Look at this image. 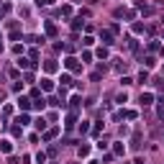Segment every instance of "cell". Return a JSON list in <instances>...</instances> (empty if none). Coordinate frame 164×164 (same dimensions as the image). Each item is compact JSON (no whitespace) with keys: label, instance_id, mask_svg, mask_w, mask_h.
Instances as JSON below:
<instances>
[{"label":"cell","instance_id":"cell-1","mask_svg":"<svg viewBox=\"0 0 164 164\" xmlns=\"http://www.w3.org/2000/svg\"><path fill=\"white\" fill-rule=\"evenodd\" d=\"M67 69H72V72H77V69H80V62H77V59H67Z\"/></svg>","mask_w":164,"mask_h":164},{"label":"cell","instance_id":"cell-2","mask_svg":"<svg viewBox=\"0 0 164 164\" xmlns=\"http://www.w3.org/2000/svg\"><path fill=\"white\" fill-rule=\"evenodd\" d=\"M41 87H44V90H49V92H51V90H54V82H51L49 77H44V80H41Z\"/></svg>","mask_w":164,"mask_h":164},{"label":"cell","instance_id":"cell-3","mask_svg":"<svg viewBox=\"0 0 164 164\" xmlns=\"http://www.w3.org/2000/svg\"><path fill=\"white\" fill-rule=\"evenodd\" d=\"M18 108L28 110V108H31V100H28V98H18Z\"/></svg>","mask_w":164,"mask_h":164},{"label":"cell","instance_id":"cell-4","mask_svg":"<svg viewBox=\"0 0 164 164\" xmlns=\"http://www.w3.org/2000/svg\"><path fill=\"white\" fill-rule=\"evenodd\" d=\"M141 103L149 105V103H151V92H141Z\"/></svg>","mask_w":164,"mask_h":164},{"label":"cell","instance_id":"cell-5","mask_svg":"<svg viewBox=\"0 0 164 164\" xmlns=\"http://www.w3.org/2000/svg\"><path fill=\"white\" fill-rule=\"evenodd\" d=\"M0 151H10V141H0Z\"/></svg>","mask_w":164,"mask_h":164},{"label":"cell","instance_id":"cell-6","mask_svg":"<svg viewBox=\"0 0 164 164\" xmlns=\"http://www.w3.org/2000/svg\"><path fill=\"white\" fill-rule=\"evenodd\" d=\"M46 33H49V36H54V33H57V28H54V23H46Z\"/></svg>","mask_w":164,"mask_h":164},{"label":"cell","instance_id":"cell-7","mask_svg":"<svg viewBox=\"0 0 164 164\" xmlns=\"http://www.w3.org/2000/svg\"><path fill=\"white\" fill-rule=\"evenodd\" d=\"M18 67H23V69H26V67H33V64L28 62V59H18Z\"/></svg>","mask_w":164,"mask_h":164},{"label":"cell","instance_id":"cell-8","mask_svg":"<svg viewBox=\"0 0 164 164\" xmlns=\"http://www.w3.org/2000/svg\"><path fill=\"white\" fill-rule=\"evenodd\" d=\"M36 162H38V164H44V162H46V154H44V151H38V154H36Z\"/></svg>","mask_w":164,"mask_h":164},{"label":"cell","instance_id":"cell-9","mask_svg":"<svg viewBox=\"0 0 164 164\" xmlns=\"http://www.w3.org/2000/svg\"><path fill=\"white\" fill-rule=\"evenodd\" d=\"M46 72H57V64H54V62H46Z\"/></svg>","mask_w":164,"mask_h":164},{"label":"cell","instance_id":"cell-10","mask_svg":"<svg viewBox=\"0 0 164 164\" xmlns=\"http://www.w3.org/2000/svg\"><path fill=\"white\" fill-rule=\"evenodd\" d=\"M36 128H41V131H44V128H46V120H44V118H38V120H36Z\"/></svg>","mask_w":164,"mask_h":164},{"label":"cell","instance_id":"cell-11","mask_svg":"<svg viewBox=\"0 0 164 164\" xmlns=\"http://www.w3.org/2000/svg\"><path fill=\"white\" fill-rule=\"evenodd\" d=\"M87 131H90V126L85 123V120H82V123H80V133H87Z\"/></svg>","mask_w":164,"mask_h":164},{"label":"cell","instance_id":"cell-12","mask_svg":"<svg viewBox=\"0 0 164 164\" xmlns=\"http://www.w3.org/2000/svg\"><path fill=\"white\" fill-rule=\"evenodd\" d=\"M62 85H72V77L69 75H62Z\"/></svg>","mask_w":164,"mask_h":164},{"label":"cell","instance_id":"cell-13","mask_svg":"<svg viewBox=\"0 0 164 164\" xmlns=\"http://www.w3.org/2000/svg\"><path fill=\"white\" fill-rule=\"evenodd\" d=\"M8 164H18V159H16V157H10V159H8Z\"/></svg>","mask_w":164,"mask_h":164},{"label":"cell","instance_id":"cell-14","mask_svg":"<svg viewBox=\"0 0 164 164\" xmlns=\"http://www.w3.org/2000/svg\"><path fill=\"white\" fill-rule=\"evenodd\" d=\"M0 49H3V36H0Z\"/></svg>","mask_w":164,"mask_h":164},{"label":"cell","instance_id":"cell-15","mask_svg":"<svg viewBox=\"0 0 164 164\" xmlns=\"http://www.w3.org/2000/svg\"><path fill=\"white\" fill-rule=\"evenodd\" d=\"M0 105H3V92H0Z\"/></svg>","mask_w":164,"mask_h":164}]
</instances>
